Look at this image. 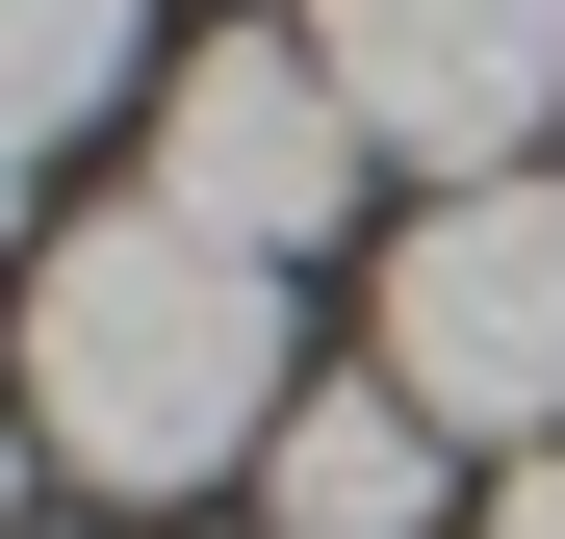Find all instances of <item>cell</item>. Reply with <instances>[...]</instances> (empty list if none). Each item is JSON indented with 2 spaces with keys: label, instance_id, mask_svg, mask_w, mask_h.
<instances>
[{
  "label": "cell",
  "instance_id": "cell-1",
  "mask_svg": "<svg viewBox=\"0 0 565 539\" xmlns=\"http://www.w3.org/2000/svg\"><path fill=\"white\" fill-rule=\"evenodd\" d=\"M26 463H77V488H232L282 411V257H232V231H180V206H77L52 257H26Z\"/></svg>",
  "mask_w": 565,
  "mask_h": 539
},
{
  "label": "cell",
  "instance_id": "cell-2",
  "mask_svg": "<svg viewBox=\"0 0 565 539\" xmlns=\"http://www.w3.org/2000/svg\"><path fill=\"white\" fill-rule=\"evenodd\" d=\"M386 386L437 436H565V180H437L386 231Z\"/></svg>",
  "mask_w": 565,
  "mask_h": 539
},
{
  "label": "cell",
  "instance_id": "cell-3",
  "mask_svg": "<svg viewBox=\"0 0 565 539\" xmlns=\"http://www.w3.org/2000/svg\"><path fill=\"white\" fill-rule=\"evenodd\" d=\"M154 206L232 231V257L360 231V104H334V52H309V26H206V52L154 77Z\"/></svg>",
  "mask_w": 565,
  "mask_h": 539
},
{
  "label": "cell",
  "instance_id": "cell-4",
  "mask_svg": "<svg viewBox=\"0 0 565 539\" xmlns=\"http://www.w3.org/2000/svg\"><path fill=\"white\" fill-rule=\"evenodd\" d=\"M309 52L360 154H412V180H540L565 129V0H309Z\"/></svg>",
  "mask_w": 565,
  "mask_h": 539
},
{
  "label": "cell",
  "instance_id": "cell-5",
  "mask_svg": "<svg viewBox=\"0 0 565 539\" xmlns=\"http://www.w3.org/2000/svg\"><path fill=\"white\" fill-rule=\"evenodd\" d=\"M437 514H462V436L386 386V359H360V386H309V411L257 436V539H437Z\"/></svg>",
  "mask_w": 565,
  "mask_h": 539
},
{
  "label": "cell",
  "instance_id": "cell-6",
  "mask_svg": "<svg viewBox=\"0 0 565 539\" xmlns=\"http://www.w3.org/2000/svg\"><path fill=\"white\" fill-rule=\"evenodd\" d=\"M154 77V0H0V180H26L52 129H104Z\"/></svg>",
  "mask_w": 565,
  "mask_h": 539
},
{
  "label": "cell",
  "instance_id": "cell-7",
  "mask_svg": "<svg viewBox=\"0 0 565 539\" xmlns=\"http://www.w3.org/2000/svg\"><path fill=\"white\" fill-rule=\"evenodd\" d=\"M462 539H565V436H540V463H514L489 514H462Z\"/></svg>",
  "mask_w": 565,
  "mask_h": 539
},
{
  "label": "cell",
  "instance_id": "cell-8",
  "mask_svg": "<svg viewBox=\"0 0 565 539\" xmlns=\"http://www.w3.org/2000/svg\"><path fill=\"white\" fill-rule=\"evenodd\" d=\"M0 539H26V386H0Z\"/></svg>",
  "mask_w": 565,
  "mask_h": 539
},
{
  "label": "cell",
  "instance_id": "cell-9",
  "mask_svg": "<svg viewBox=\"0 0 565 539\" xmlns=\"http://www.w3.org/2000/svg\"><path fill=\"white\" fill-rule=\"evenodd\" d=\"M26 257H52V231H26V180H0V283H26Z\"/></svg>",
  "mask_w": 565,
  "mask_h": 539
}]
</instances>
